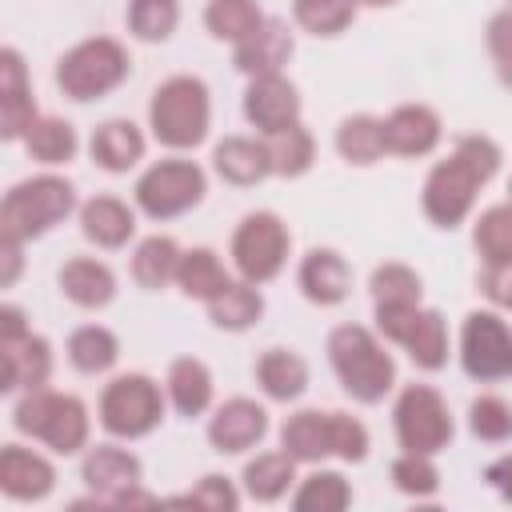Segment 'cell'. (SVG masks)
Instances as JSON below:
<instances>
[{
  "label": "cell",
  "instance_id": "cell-1",
  "mask_svg": "<svg viewBox=\"0 0 512 512\" xmlns=\"http://www.w3.org/2000/svg\"><path fill=\"white\" fill-rule=\"evenodd\" d=\"M500 160L504 156H500L496 140H488V136H460L456 148L448 152V160H440L428 172V180H424V192H420L424 216L436 228L464 224L472 204H476V192L496 176Z\"/></svg>",
  "mask_w": 512,
  "mask_h": 512
},
{
  "label": "cell",
  "instance_id": "cell-2",
  "mask_svg": "<svg viewBox=\"0 0 512 512\" xmlns=\"http://www.w3.org/2000/svg\"><path fill=\"white\" fill-rule=\"evenodd\" d=\"M328 364L340 388L360 404H380L396 384V360L364 324H340L328 332Z\"/></svg>",
  "mask_w": 512,
  "mask_h": 512
},
{
  "label": "cell",
  "instance_id": "cell-3",
  "mask_svg": "<svg viewBox=\"0 0 512 512\" xmlns=\"http://www.w3.org/2000/svg\"><path fill=\"white\" fill-rule=\"evenodd\" d=\"M76 212V188L64 176H28L20 184H12L0 200V236L12 240H36L44 232H52L56 224H64Z\"/></svg>",
  "mask_w": 512,
  "mask_h": 512
},
{
  "label": "cell",
  "instance_id": "cell-4",
  "mask_svg": "<svg viewBox=\"0 0 512 512\" xmlns=\"http://www.w3.org/2000/svg\"><path fill=\"white\" fill-rule=\"evenodd\" d=\"M208 124H212V100L200 76H168L148 100V128L172 152L196 148L208 136Z\"/></svg>",
  "mask_w": 512,
  "mask_h": 512
},
{
  "label": "cell",
  "instance_id": "cell-5",
  "mask_svg": "<svg viewBox=\"0 0 512 512\" xmlns=\"http://www.w3.org/2000/svg\"><path fill=\"white\" fill-rule=\"evenodd\" d=\"M12 428L20 436H32L48 444L56 456H76L88 444V408L80 396L32 388L12 408Z\"/></svg>",
  "mask_w": 512,
  "mask_h": 512
},
{
  "label": "cell",
  "instance_id": "cell-6",
  "mask_svg": "<svg viewBox=\"0 0 512 512\" xmlns=\"http://www.w3.org/2000/svg\"><path fill=\"white\" fill-rule=\"evenodd\" d=\"M128 48L112 36H92V40H80L76 48H68L56 64V84L68 100L76 104H88V100H100L108 96L112 88H120L128 80Z\"/></svg>",
  "mask_w": 512,
  "mask_h": 512
},
{
  "label": "cell",
  "instance_id": "cell-7",
  "mask_svg": "<svg viewBox=\"0 0 512 512\" xmlns=\"http://www.w3.org/2000/svg\"><path fill=\"white\" fill-rule=\"evenodd\" d=\"M164 396L160 384L144 372H124V376H112L100 392V428L116 440H140L148 432L160 428L164 420Z\"/></svg>",
  "mask_w": 512,
  "mask_h": 512
},
{
  "label": "cell",
  "instance_id": "cell-8",
  "mask_svg": "<svg viewBox=\"0 0 512 512\" xmlns=\"http://www.w3.org/2000/svg\"><path fill=\"white\" fill-rule=\"evenodd\" d=\"M288 248H292V232L276 212H248L232 232L228 256H232L240 280L268 284V280H276L284 272Z\"/></svg>",
  "mask_w": 512,
  "mask_h": 512
},
{
  "label": "cell",
  "instance_id": "cell-9",
  "mask_svg": "<svg viewBox=\"0 0 512 512\" xmlns=\"http://www.w3.org/2000/svg\"><path fill=\"white\" fill-rule=\"evenodd\" d=\"M204 192H208V176L192 160H160L132 188L136 208L148 220H176V216L192 212L204 200Z\"/></svg>",
  "mask_w": 512,
  "mask_h": 512
},
{
  "label": "cell",
  "instance_id": "cell-10",
  "mask_svg": "<svg viewBox=\"0 0 512 512\" xmlns=\"http://www.w3.org/2000/svg\"><path fill=\"white\" fill-rule=\"evenodd\" d=\"M392 424H396V440L404 452H424V456H436L452 444V412L444 404V396L432 388V384H408L400 396H396V408H392Z\"/></svg>",
  "mask_w": 512,
  "mask_h": 512
},
{
  "label": "cell",
  "instance_id": "cell-11",
  "mask_svg": "<svg viewBox=\"0 0 512 512\" xmlns=\"http://www.w3.org/2000/svg\"><path fill=\"white\" fill-rule=\"evenodd\" d=\"M460 364L472 380L492 384L512 376V328L496 312H468L460 328Z\"/></svg>",
  "mask_w": 512,
  "mask_h": 512
},
{
  "label": "cell",
  "instance_id": "cell-12",
  "mask_svg": "<svg viewBox=\"0 0 512 512\" xmlns=\"http://www.w3.org/2000/svg\"><path fill=\"white\" fill-rule=\"evenodd\" d=\"M244 116L260 136H276L292 124H300V92L284 72L248 76L244 88Z\"/></svg>",
  "mask_w": 512,
  "mask_h": 512
},
{
  "label": "cell",
  "instance_id": "cell-13",
  "mask_svg": "<svg viewBox=\"0 0 512 512\" xmlns=\"http://www.w3.org/2000/svg\"><path fill=\"white\" fill-rule=\"evenodd\" d=\"M80 480L84 488L104 504L112 508L128 488H136L144 480V464L140 456H132L128 448H116V444H96L84 464H80Z\"/></svg>",
  "mask_w": 512,
  "mask_h": 512
},
{
  "label": "cell",
  "instance_id": "cell-14",
  "mask_svg": "<svg viewBox=\"0 0 512 512\" xmlns=\"http://www.w3.org/2000/svg\"><path fill=\"white\" fill-rule=\"evenodd\" d=\"M264 436H268V412H264V404H256L248 396L224 400L208 420V444L224 456H240V452L256 448Z\"/></svg>",
  "mask_w": 512,
  "mask_h": 512
},
{
  "label": "cell",
  "instance_id": "cell-15",
  "mask_svg": "<svg viewBox=\"0 0 512 512\" xmlns=\"http://www.w3.org/2000/svg\"><path fill=\"white\" fill-rule=\"evenodd\" d=\"M56 484V468L48 456L24 448V444H4L0 448V492L16 504L44 500Z\"/></svg>",
  "mask_w": 512,
  "mask_h": 512
},
{
  "label": "cell",
  "instance_id": "cell-16",
  "mask_svg": "<svg viewBox=\"0 0 512 512\" xmlns=\"http://www.w3.org/2000/svg\"><path fill=\"white\" fill-rule=\"evenodd\" d=\"M36 116L40 112L32 100V80H28L24 56L16 48H4L0 52V136L20 140Z\"/></svg>",
  "mask_w": 512,
  "mask_h": 512
},
{
  "label": "cell",
  "instance_id": "cell-17",
  "mask_svg": "<svg viewBox=\"0 0 512 512\" xmlns=\"http://www.w3.org/2000/svg\"><path fill=\"white\" fill-rule=\"evenodd\" d=\"M296 284H300L304 300H312L320 308H336L352 292V268L336 248H312L296 268Z\"/></svg>",
  "mask_w": 512,
  "mask_h": 512
},
{
  "label": "cell",
  "instance_id": "cell-18",
  "mask_svg": "<svg viewBox=\"0 0 512 512\" xmlns=\"http://www.w3.org/2000/svg\"><path fill=\"white\" fill-rule=\"evenodd\" d=\"M440 136L444 124L428 104H400L384 116V144L392 156H428Z\"/></svg>",
  "mask_w": 512,
  "mask_h": 512
},
{
  "label": "cell",
  "instance_id": "cell-19",
  "mask_svg": "<svg viewBox=\"0 0 512 512\" xmlns=\"http://www.w3.org/2000/svg\"><path fill=\"white\" fill-rule=\"evenodd\" d=\"M212 168L224 184L252 188L272 176V152L264 136H224L212 148Z\"/></svg>",
  "mask_w": 512,
  "mask_h": 512
},
{
  "label": "cell",
  "instance_id": "cell-20",
  "mask_svg": "<svg viewBox=\"0 0 512 512\" xmlns=\"http://www.w3.org/2000/svg\"><path fill=\"white\" fill-rule=\"evenodd\" d=\"M288 56H292V32H288V24L276 20V16H264V24H260L248 40L232 44V64H236L244 76L280 72V68L288 64Z\"/></svg>",
  "mask_w": 512,
  "mask_h": 512
},
{
  "label": "cell",
  "instance_id": "cell-21",
  "mask_svg": "<svg viewBox=\"0 0 512 512\" xmlns=\"http://www.w3.org/2000/svg\"><path fill=\"white\" fill-rule=\"evenodd\" d=\"M4 348V392H32V388H48L52 376V344L36 332L0 344Z\"/></svg>",
  "mask_w": 512,
  "mask_h": 512
},
{
  "label": "cell",
  "instance_id": "cell-22",
  "mask_svg": "<svg viewBox=\"0 0 512 512\" xmlns=\"http://www.w3.org/2000/svg\"><path fill=\"white\" fill-rule=\"evenodd\" d=\"M80 232L96 248H124L136 236V212L120 196H92L80 204Z\"/></svg>",
  "mask_w": 512,
  "mask_h": 512
},
{
  "label": "cell",
  "instance_id": "cell-23",
  "mask_svg": "<svg viewBox=\"0 0 512 512\" xmlns=\"http://www.w3.org/2000/svg\"><path fill=\"white\" fill-rule=\"evenodd\" d=\"M280 444L296 464H320L324 456H332V412L320 408L292 412L280 428Z\"/></svg>",
  "mask_w": 512,
  "mask_h": 512
},
{
  "label": "cell",
  "instance_id": "cell-24",
  "mask_svg": "<svg viewBox=\"0 0 512 512\" xmlns=\"http://www.w3.org/2000/svg\"><path fill=\"white\" fill-rule=\"evenodd\" d=\"M60 292L64 300H72L76 308H104L116 296V276L104 260L92 256H72L60 268Z\"/></svg>",
  "mask_w": 512,
  "mask_h": 512
},
{
  "label": "cell",
  "instance_id": "cell-25",
  "mask_svg": "<svg viewBox=\"0 0 512 512\" xmlns=\"http://www.w3.org/2000/svg\"><path fill=\"white\" fill-rule=\"evenodd\" d=\"M92 164L104 172H128L144 160V132L132 120H104L88 140Z\"/></svg>",
  "mask_w": 512,
  "mask_h": 512
},
{
  "label": "cell",
  "instance_id": "cell-26",
  "mask_svg": "<svg viewBox=\"0 0 512 512\" xmlns=\"http://www.w3.org/2000/svg\"><path fill=\"white\" fill-rule=\"evenodd\" d=\"M256 384L268 400H300L308 388V364L292 348H264L256 360Z\"/></svg>",
  "mask_w": 512,
  "mask_h": 512
},
{
  "label": "cell",
  "instance_id": "cell-27",
  "mask_svg": "<svg viewBox=\"0 0 512 512\" xmlns=\"http://www.w3.org/2000/svg\"><path fill=\"white\" fill-rule=\"evenodd\" d=\"M164 392L172 400V408L180 416H200L212 408V372L204 360L196 356H180L168 364V380H164Z\"/></svg>",
  "mask_w": 512,
  "mask_h": 512
},
{
  "label": "cell",
  "instance_id": "cell-28",
  "mask_svg": "<svg viewBox=\"0 0 512 512\" xmlns=\"http://www.w3.org/2000/svg\"><path fill=\"white\" fill-rule=\"evenodd\" d=\"M244 496L256 504H276L280 496H288V488L296 484V460L280 448V452H260L244 464Z\"/></svg>",
  "mask_w": 512,
  "mask_h": 512
},
{
  "label": "cell",
  "instance_id": "cell-29",
  "mask_svg": "<svg viewBox=\"0 0 512 512\" xmlns=\"http://www.w3.org/2000/svg\"><path fill=\"white\" fill-rule=\"evenodd\" d=\"M260 316H264V296H260V284H248V280H232L224 292L208 300V320L224 332H248Z\"/></svg>",
  "mask_w": 512,
  "mask_h": 512
},
{
  "label": "cell",
  "instance_id": "cell-30",
  "mask_svg": "<svg viewBox=\"0 0 512 512\" xmlns=\"http://www.w3.org/2000/svg\"><path fill=\"white\" fill-rule=\"evenodd\" d=\"M336 152L348 164H356V168L376 164L388 152V144H384V120L380 116H368V112L344 116L340 128H336Z\"/></svg>",
  "mask_w": 512,
  "mask_h": 512
},
{
  "label": "cell",
  "instance_id": "cell-31",
  "mask_svg": "<svg viewBox=\"0 0 512 512\" xmlns=\"http://www.w3.org/2000/svg\"><path fill=\"white\" fill-rule=\"evenodd\" d=\"M180 244L172 236H148L136 244L132 252V280L148 292H160L176 280V268H180Z\"/></svg>",
  "mask_w": 512,
  "mask_h": 512
},
{
  "label": "cell",
  "instance_id": "cell-32",
  "mask_svg": "<svg viewBox=\"0 0 512 512\" xmlns=\"http://www.w3.org/2000/svg\"><path fill=\"white\" fill-rule=\"evenodd\" d=\"M176 284H180V292H184V296H192V300H204V304H208L216 292H224V288L232 284V276H228L224 260H220L212 248H188V252L180 256Z\"/></svg>",
  "mask_w": 512,
  "mask_h": 512
},
{
  "label": "cell",
  "instance_id": "cell-33",
  "mask_svg": "<svg viewBox=\"0 0 512 512\" xmlns=\"http://www.w3.org/2000/svg\"><path fill=\"white\" fill-rule=\"evenodd\" d=\"M20 140H24L28 156L40 160V164H48V168L68 164V160L76 156V148H80L76 128H72L68 120H60V116H36Z\"/></svg>",
  "mask_w": 512,
  "mask_h": 512
},
{
  "label": "cell",
  "instance_id": "cell-34",
  "mask_svg": "<svg viewBox=\"0 0 512 512\" xmlns=\"http://www.w3.org/2000/svg\"><path fill=\"white\" fill-rule=\"evenodd\" d=\"M68 360L76 372L84 376H100L108 372L116 360H120V340L112 328L104 324H80L72 336H68Z\"/></svg>",
  "mask_w": 512,
  "mask_h": 512
},
{
  "label": "cell",
  "instance_id": "cell-35",
  "mask_svg": "<svg viewBox=\"0 0 512 512\" xmlns=\"http://www.w3.org/2000/svg\"><path fill=\"white\" fill-rule=\"evenodd\" d=\"M472 244L484 260V268H492V272L512 268V204L484 208L472 228Z\"/></svg>",
  "mask_w": 512,
  "mask_h": 512
},
{
  "label": "cell",
  "instance_id": "cell-36",
  "mask_svg": "<svg viewBox=\"0 0 512 512\" xmlns=\"http://www.w3.org/2000/svg\"><path fill=\"white\" fill-rule=\"evenodd\" d=\"M348 504H352V484L332 468L308 472L292 492L296 512H344Z\"/></svg>",
  "mask_w": 512,
  "mask_h": 512
},
{
  "label": "cell",
  "instance_id": "cell-37",
  "mask_svg": "<svg viewBox=\"0 0 512 512\" xmlns=\"http://www.w3.org/2000/svg\"><path fill=\"white\" fill-rule=\"evenodd\" d=\"M404 352H408V360H412L416 368H424V372H440V368L448 364V324H444V316H440L436 308H424V312H420L416 328H412L408 340H404Z\"/></svg>",
  "mask_w": 512,
  "mask_h": 512
},
{
  "label": "cell",
  "instance_id": "cell-38",
  "mask_svg": "<svg viewBox=\"0 0 512 512\" xmlns=\"http://www.w3.org/2000/svg\"><path fill=\"white\" fill-rule=\"evenodd\" d=\"M204 24L216 40H228V44H240L248 40L260 24H264V12L256 0H208L204 8Z\"/></svg>",
  "mask_w": 512,
  "mask_h": 512
},
{
  "label": "cell",
  "instance_id": "cell-39",
  "mask_svg": "<svg viewBox=\"0 0 512 512\" xmlns=\"http://www.w3.org/2000/svg\"><path fill=\"white\" fill-rule=\"evenodd\" d=\"M264 140H268V152H272V176L296 180L316 160V140H312V132L304 124H292V128H284L276 136H264Z\"/></svg>",
  "mask_w": 512,
  "mask_h": 512
},
{
  "label": "cell",
  "instance_id": "cell-40",
  "mask_svg": "<svg viewBox=\"0 0 512 512\" xmlns=\"http://www.w3.org/2000/svg\"><path fill=\"white\" fill-rule=\"evenodd\" d=\"M356 0H292V20L312 36H340L356 20Z\"/></svg>",
  "mask_w": 512,
  "mask_h": 512
},
{
  "label": "cell",
  "instance_id": "cell-41",
  "mask_svg": "<svg viewBox=\"0 0 512 512\" xmlns=\"http://www.w3.org/2000/svg\"><path fill=\"white\" fill-rule=\"evenodd\" d=\"M368 292H372V304H420L424 280H420L416 268H408L400 260H388L372 272Z\"/></svg>",
  "mask_w": 512,
  "mask_h": 512
},
{
  "label": "cell",
  "instance_id": "cell-42",
  "mask_svg": "<svg viewBox=\"0 0 512 512\" xmlns=\"http://www.w3.org/2000/svg\"><path fill=\"white\" fill-rule=\"evenodd\" d=\"M392 484H396V492H404L412 500H428L440 492V468L424 452H400L392 460Z\"/></svg>",
  "mask_w": 512,
  "mask_h": 512
},
{
  "label": "cell",
  "instance_id": "cell-43",
  "mask_svg": "<svg viewBox=\"0 0 512 512\" xmlns=\"http://www.w3.org/2000/svg\"><path fill=\"white\" fill-rule=\"evenodd\" d=\"M176 24H180L176 0H132L128 4V28L136 40H148V44L168 40L176 32Z\"/></svg>",
  "mask_w": 512,
  "mask_h": 512
},
{
  "label": "cell",
  "instance_id": "cell-44",
  "mask_svg": "<svg viewBox=\"0 0 512 512\" xmlns=\"http://www.w3.org/2000/svg\"><path fill=\"white\" fill-rule=\"evenodd\" d=\"M468 428L484 444H504L512 440V404L504 396H476L468 404Z\"/></svg>",
  "mask_w": 512,
  "mask_h": 512
},
{
  "label": "cell",
  "instance_id": "cell-45",
  "mask_svg": "<svg viewBox=\"0 0 512 512\" xmlns=\"http://www.w3.org/2000/svg\"><path fill=\"white\" fill-rule=\"evenodd\" d=\"M164 504H188V508H204V512H236L240 508V492L228 476H200V484L184 496H172Z\"/></svg>",
  "mask_w": 512,
  "mask_h": 512
},
{
  "label": "cell",
  "instance_id": "cell-46",
  "mask_svg": "<svg viewBox=\"0 0 512 512\" xmlns=\"http://www.w3.org/2000/svg\"><path fill=\"white\" fill-rule=\"evenodd\" d=\"M332 456L344 464H360L368 456V428L348 412H332Z\"/></svg>",
  "mask_w": 512,
  "mask_h": 512
},
{
  "label": "cell",
  "instance_id": "cell-47",
  "mask_svg": "<svg viewBox=\"0 0 512 512\" xmlns=\"http://www.w3.org/2000/svg\"><path fill=\"white\" fill-rule=\"evenodd\" d=\"M488 56L504 88H512V4L488 20Z\"/></svg>",
  "mask_w": 512,
  "mask_h": 512
},
{
  "label": "cell",
  "instance_id": "cell-48",
  "mask_svg": "<svg viewBox=\"0 0 512 512\" xmlns=\"http://www.w3.org/2000/svg\"><path fill=\"white\" fill-rule=\"evenodd\" d=\"M420 312H424L420 304H376V332H380L384 340H392V344L404 348V340H408V332L416 328Z\"/></svg>",
  "mask_w": 512,
  "mask_h": 512
},
{
  "label": "cell",
  "instance_id": "cell-49",
  "mask_svg": "<svg viewBox=\"0 0 512 512\" xmlns=\"http://www.w3.org/2000/svg\"><path fill=\"white\" fill-rule=\"evenodd\" d=\"M480 288L500 304V308H508L512 312V268H500V272H492V268H484V276H480Z\"/></svg>",
  "mask_w": 512,
  "mask_h": 512
},
{
  "label": "cell",
  "instance_id": "cell-50",
  "mask_svg": "<svg viewBox=\"0 0 512 512\" xmlns=\"http://www.w3.org/2000/svg\"><path fill=\"white\" fill-rule=\"evenodd\" d=\"M20 248H24V240L0 236V260H4V268H0V288H12V284H16V276H20V264H24Z\"/></svg>",
  "mask_w": 512,
  "mask_h": 512
},
{
  "label": "cell",
  "instance_id": "cell-51",
  "mask_svg": "<svg viewBox=\"0 0 512 512\" xmlns=\"http://www.w3.org/2000/svg\"><path fill=\"white\" fill-rule=\"evenodd\" d=\"M28 332H32V324H28L24 308H16V304H4V308H0V344H8V340H20V336H28Z\"/></svg>",
  "mask_w": 512,
  "mask_h": 512
},
{
  "label": "cell",
  "instance_id": "cell-52",
  "mask_svg": "<svg viewBox=\"0 0 512 512\" xmlns=\"http://www.w3.org/2000/svg\"><path fill=\"white\" fill-rule=\"evenodd\" d=\"M484 480L496 488V496H500V500H508V504H512V452H508V456H500V460H492V464H488V472H484Z\"/></svg>",
  "mask_w": 512,
  "mask_h": 512
},
{
  "label": "cell",
  "instance_id": "cell-53",
  "mask_svg": "<svg viewBox=\"0 0 512 512\" xmlns=\"http://www.w3.org/2000/svg\"><path fill=\"white\" fill-rule=\"evenodd\" d=\"M156 504H160V496H152V492H144V488L136 484V488H128L112 508H156Z\"/></svg>",
  "mask_w": 512,
  "mask_h": 512
},
{
  "label": "cell",
  "instance_id": "cell-54",
  "mask_svg": "<svg viewBox=\"0 0 512 512\" xmlns=\"http://www.w3.org/2000/svg\"><path fill=\"white\" fill-rule=\"evenodd\" d=\"M360 8H392V4H400V0H356Z\"/></svg>",
  "mask_w": 512,
  "mask_h": 512
},
{
  "label": "cell",
  "instance_id": "cell-55",
  "mask_svg": "<svg viewBox=\"0 0 512 512\" xmlns=\"http://www.w3.org/2000/svg\"><path fill=\"white\" fill-rule=\"evenodd\" d=\"M508 204H512V180H508Z\"/></svg>",
  "mask_w": 512,
  "mask_h": 512
}]
</instances>
